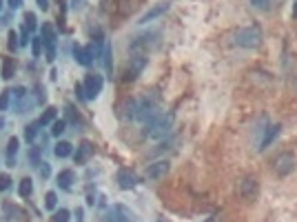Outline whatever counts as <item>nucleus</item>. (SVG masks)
Instances as JSON below:
<instances>
[{"label": "nucleus", "instance_id": "1", "mask_svg": "<svg viewBox=\"0 0 297 222\" xmlns=\"http://www.w3.org/2000/svg\"><path fill=\"white\" fill-rule=\"evenodd\" d=\"M173 127V116L171 113H157L153 120H149L144 125V136L157 140V138H164Z\"/></svg>", "mask_w": 297, "mask_h": 222}, {"label": "nucleus", "instance_id": "2", "mask_svg": "<svg viewBox=\"0 0 297 222\" xmlns=\"http://www.w3.org/2000/svg\"><path fill=\"white\" fill-rule=\"evenodd\" d=\"M262 43H264V33H262V29L257 25L244 27V29L235 33V45L242 49H257Z\"/></svg>", "mask_w": 297, "mask_h": 222}, {"label": "nucleus", "instance_id": "3", "mask_svg": "<svg viewBox=\"0 0 297 222\" xmlns=\"http://www.w3.org/2000/svg\"><path fill=\"white\" fill-rule=\"evenodd\" d=\"M295 167H297V160L291 151H284V154H280L275 160H273V174H275L277 178H286V175H291L293 171H295Z\"/></svg>", "mask_w": 297, "mask_h": 222}, {"label": "nucleus", "instance_id": "4", "mask_svg": "<svg viewBox=\"0 0 297 222\" xmlns=\"http://www.w3.org/2000/svg\"><path fill=\"white\" fill-rule=\"evenodd\" d=\"M84 98L87 100H95L100 94H102V87H105V78L100 74H87L84 76Z\"/></svg>", "mask_w": 297, "mask_h": 222}, {"label": "nucleus", "instance_id": "5", "mask_svg": "<svg viewBox=\"0 0 297 222\" xmlns=\"http://www.w3.org/2000/svg\"><path fill=\"white\" fill-rule=\"evenodd\" d=\"M240 196L244 198L246 202H255L257 196H260V180L255 175H246L240 182Z\"/></svg>", "mask_w": 297, "mask_h": 222}, {"label": "nucleus", "instance_id": "6", "mask_svg": "<svg viewBox=\"0 0 297 222\" xmlns=\"http://www.w3.org/2000/svg\"><path fill=\"white\" fill-rule=\"evenodd\" d=\"M42 45H45V51H47V60L53 63L56 60V32H53V27L49 22L42 25Z\"/></svg>", "mask_w": 297, "mask_h": 222}, {"label": "nucleus", "instance_id": "7", "mask_svg": "<svg viewBox=\"0 0 297 222\" xmlns=\"http://www.w3.org/2000/svg\"><path fill=\"white\" fill-rule=\"evenodd\" d=\"M171 169V162L169 160H157V162H151L146 167V178L149 180H162Z\"/></svg>", "mask_w": 297, "mask_h": 222}, {"label": "nucleus", "instance_id": "8", "mask_svg": "<svg viewBox=\"0 0 297 222\" xmlns=\"http://www.w3.org/2000/svg\"><path fill=\"white\" fill-rule=\"evenodd\" d=\"M138 182H140V180H138L136 171H131V169H120L118 171V187H120V189H125V191L136 189Z\"/></svg>", "mask_w": 297, "mask_h": 222}, {"label": "nucleus", "instance_id": "9", "mask_svg": "<svg viewBox=\"0 0 297 222\" xmlns=\"http://www.w3.org/2000/svg\"><path fill=\"white\" fill-rule=\"evenodd\" d=\"M169 7H171V2H169V0H162V2H157V5H153L151 9L146 11L144 16L140 18V25H146V22H153L156 20V18H160L162 14H167L169 11Z\"/></svg>", "mask_w": 297, "mask_h": 222}, {"label": "nucleus", "instance_id": "10", "mask_svg": "<svg viewBox=\"0 0 297 222\" xmlns=\"http://www.w3.org/2000/svg\"><path fill=\"white\" fill-rule=\"evenodd\" d=\"M146 63H149V60H146L144 56H133V58H131V63H129V69H126L125 80H136L138 76L142 74V69L146 67Z\"/></svg>", "mask_w": 297, "mask_h": 222}, {"label": "nucleus", "instance_id": "11", "mask_svg": "<svg viewBox=\"0 0 297 222\" xmlns=\"http://www.w3.org/2000/svg\"><path fill=\"white\" fill-rule=\"evenodd\" d=\"M107 222H131V211L122 205H113L107 213Z\"/></svg>", "mask_w": 297, "mask_h": 222}, {"label": "nucleus", "instance_id": "12", "mask_svg": "<svg viewBox=\"0 0 297 222\" xmlns=\"http://www.w3.org/2000/svg\"><path fill=\"white\" fill-rule=\"evenodd\" d=\"M94 151H95L94 144L89 143V140H82V143L78 144V151L73 154V160H76V164H84L89 158H91V156H94Z\"/></svg>", "mask_w": 297, "mask_h": 222}, {"label": "nucleus", "instance_id": "13", "mask_svg": "<svg viewBox=\"0 0 297 222\" xmlns=\"http://www.w3.org/2000/svg\"><path fill=\"white\" fill-rule=\"evenodd\" d=\"M280 131H281V125H271V127L266 129V133H264V138H262V143H260V151H266V149L271 147V143H275L277 140V136H280Z\"/></svg>", "mask_w": 297, "mask_h": 222}, {"label": "nucleus", "instance_id": "14", "mask_svg": "<svg viewBox=\"0 0 297 222\" xmlns=\"http://www.w3.org/2000/svg\"><path fill=\"white\" fill-rule=\"evenodd\" d=\"M58 187L63 191H69L73 187V182H76V174H73V169H63L60 174H58Z\"/></svg>", "mask_w": 297, "mask_h": 222}, {"label": "nucleus", "instance_id": "15", "mask_svg": "<svg viewBox=\"0 0 297 222\" xmlns=\"http://www.w3.org/2000/svg\"><path fill=\"white\" fill-rule=\"evenodd\" d=\"M18 144H20V140H18L16 136H14V138H9V144H7V167H16Z\"/></svg>", "mask_w": 297, "mask_h": 222}, {"label": "nucleus", "instance_id": "16", "mask_svg": "<svg viewBox=\"0 0 297 222\" xmlns=\"http://www.w3.org/2000/svg\"><path fill=\"white\" fill-rule=\"evenodd\" d=\"M73 60H76L80 67H89V64H91V60H89V56H87V49L80 47L78 43L73 45Z\"/></svg>", "mask_w": 297, "mask_h": 222}, {"label": "nucleus", "instance_id": "17", "mask_svg": "<svg viewBox=\"0 0 297 222\" xmlns=\"http://www.w3.org/2000/svg\"><path fill=\"white\" fill-rule=\"evenodd\" d=\"M53 120H58V109L56 107H47V109L42 111L40 116V127H47V125H53Z\"/></svg>", "mask_w": 297, "mask_h": 222}, {"label": "nucleus", "instance_id": "18", "mask_svg": "<svg viewBox=\"0 0 297 222\" xmlns=\"http://www.w3.org/2000/svg\"><path fill=\"white\" fill-rule=\"evenodd\" d=\"M53 154H56L58 158H69V156L73 154V144L67 143V140H60V143L56 144V149H53Z\"/></svg>", "mask_w": 297, "mask_h": 222}, {"label": "nucleus", "instance_id": "19", "mask_svg": "<svg viewBox=\"0 0 297 222\" xmlns=\"http://www.w3.org/2000/svg\"><path fill=\"white\" fill-rule=\"evenodd\" d=\"M2 211H5V216L11 218V220L22 218V209L18 205H14V202H2Z\"/></svg>", "mask_w": 297, "mask_h": 222}, {"label": "nucleus", "instance_id": "20", "mask_svg": "<svg viewBox=\"0 0 297 222\" xmlns=\"http://www.w3.org/2000/svg\"><path fill=\"white\" fill-rule=\"evenodd\" d=\"M14 76H16V60L7 58L5 63H2V78L9 80V78H14Z\"/></svg>", "mask_w": 297, "mask_h": 222}, {"label": "nucleus", "instance_id": "21", "mask_svg": "<svg viewBox=\"0 0 297 222\" xmlns=\"http://www.w3.org/2000/svg\"><path fill=\"white\" fill-rule=\"evenodd\" d=\"M38 131H40V122H31V125H27L25 127V140L27 143H33L38 136Z\"/></svg>", "mask_w": 297, "mask_h": 222}, {"label": "nucleus", "instance_id": "22", "mask_svg": "<svg viewBox=\"0 0 297 222\" xmlns=\"http://www.w3.org/2000/svg\"><path fill=\"white\" fill-rule=\"evenodd\" d=\"M31 191H33L31 178H22L20 180V187H18V193H20L22 198H29V196H31Z\"/></svg>", "mask_w": 297, "mask_h": 222}, {"label": "nucleus", "instance_id": "23", "mask_svg": "<svg viewBox=\"0 0 297 222\" xmlns=\"http://www.w3.org/2000/svg\"><path fill=\"white\" fill-rule=\"evenodd\" d=\"M25 27L27 32H36L38 29V18L33 11H25Z\"/></svg>", "mask_w": 297, "mask_h": 222}, {"label": "nucleus", "instance_id": "24", "mask_svg": "<svg viewBox=\"0 0 297 222\" xmlns=\"http://www.w3.org/2000/svg\"><path fill=\"white\" fill-rule=\"evenodd\" d=\"M102 58H105L107 74H111V71H113V60H111V45L109 43H105V49H102Z\"/></svg>", "mask_w": 297, "mask_h": 222}, {"label": "nucleus", "instance_id": "25", "mask_svg": "<svg viewBox=\"0 0 297 222\" xmlns=\"http://www.w3.org/2000/svg\"><path fill=\"white\" fill-rule=\"evenodd\" d=\"M64 131H67V120H53V125H51V136L60 138Z\"/></svg>", "mask_w": 297, "mask_h": 222}, {"label": "nucleus", "instance_id": "26", "mask_svg": "<svg viewBox=\"0 0 297 222\" xmlns=\"http://www.w3.org/2000/svg\"><path fill=\"white\" fill-rule=\"evenodd\" d=\"M45 206H47L49 211H56L58 209V193L56 191H49L47 196H45Z\"/></svg>", "mask_w": 297, "mask_h": 222}, {"label": "nucleus", "instance_id": "27", "mask_svg": "<svg viewBox=\"0 0 297 222\" xmlns=\"http://www.w3.org/2000/svg\"><path fill=\"white\" fill-rule=\"evenodd\" d=\"M11 105V91L5 89L2 94H0V111H7Z\"/></svg>", "mask_w": 297, "mask_h": 222}, {"label": "nucleus", "instance_id": "28", "mask_svg": "<svg viewBox=\"0 0 297 222\" xmlns=\"http://www.w3.org/2000/svg\"><path fill=\"white\" fill-rule=\"evenodd\" d=\"M42 49H45V45H42V38H31V51H33V58H40Z\"/></svg>", "mask_w": 297, "mask_h": 222}, {"label": "nucleus", "instance_id": "29", "mask_svg": "<svg viewBox=\"0 0 297 222\" xmlns=\"http://www.w3.org/2000/svg\"><path fill=\"white\" fill-rule=\"evenodd\" d=\"M71 220V213L67 211V209H56V213H53V222H69Z\"/></svg>", "mask_w": 297, "mask_h": 222}, {"label": "nucleus", "instance_id": "30", "mask_svg": "<svg viewBox=\"0 0 297 222\" xmlns=\"http://www.w3.org/2000/svg\"><path fill=\"white\" fill-rule=\"evenodd\" d=\"M29 33H31V32H27V27L22 25V27H20V40H18V45H20V47H27V45H31V36H29Z\"/></svg>", "mask_w": 297, "mask_h": 222}, {"label": "nucleus", "instance_id": "31", "mask_svg": "<svg viewBox=\"0 0 297 222\" xmlns=\"http://www.w3.org/2000/svg\"><path fill=\"white\" fill-rule=\"evenodd\" d=\"M249 2L255 7V9H260V11H268V9H271V0H249Z\"/></svg>", "mask_w": 297, "mask_h": 222}, {"label": "nucleus", "instance_id": "32", "mask_svg": "<svg viewBox=\"0 0 297 222\" xmlns=\"http://www.w3.org/2000/svg\"><path fill=\"white\" fill-rule=\"evenodd\" d=\"M29 162L33 164V167H40V149L33 147L31 151H29Z\"/></svg>", "mask_w": 297, "mask_h": 222}, {"label": "nucleus", "instance_id": "33", "mask_svg": "<svg viewBox=\"0 0 297 222\" xmlns=\"http://www.w3.org/2000/svg\"><path fill=\"white\" fill-rule=\"evenodd\" d=\"M11 187V178L7 174H0V193H2V191H7Z\"/></svg>", "mask_w": 297, "mask_h": 222}, {"label": "nucleus", "instance_id": "34", "mask_svg": "<svg viewBox=\"0 0 297 222\" xmlns=\"http://www.w3.org/2000/svg\"><path fill=\"white\" fill-rule=\"evenodd\" d=\"M36 100L38 102L47 100V94H45V87H42V85H36Z\"/></svg>", "mask_w": 297, "mask_h": 222}, {"label": "nucleus", "instance_id": "35", "mask_svg": "<svg viewBox=\"0 0 297 222\" xmlns=\"http://www.w3.org/2000/svg\"><path fill=\"white\" fill-rule=\"evenodd\" d=\"M40 175H42V178H49V175H51V164H49V162H40Z\"/></svg>", "mask_w": 297, "mask_h": 222}, {"label": "nucleus", "instance_id": "36", "mask_svg": "<svg viewBox=\"0 0 297 222\" xmlns=\"http://www.w3.org/2000/svg\"><path fill=\"white\" fill-rule=\"evenodd\" d=\"M9 47H11V51L20 47V45H18V38H16V33H14V32L9 33Z\"/></svg>", "mask_w": 297, "mask_h": 222}, {"label": "nucleus", "instance_id": "37", "mask_svg": "<svg viewBox=\"0 0 297 222\" xmlns=\"http://www.w3.org/2000/svg\"><path fill=\"white\" fill-rule=\"evenodd\" d=\"M76 95H78L80 100H87V98H84V87L82 85H76Z\"/></svg>", "mask_w": 297, "mask_h": 222}, {"label": "nucleus", "instance_id": "38", "mask_svg": "<svg viewBox=\"0 0 297 222\" xmlns=\"http://www.w3.org/2000/svg\"><path fill=\"white\" fill-rule=\"evenodd\" d=\"M7 2H9L11 9H20V5H22V0H7Z\"/></svg>", "mask_w": 297, "mask_h": 222}, {"label": "nucleus", "instance_id": "39", "mask_svg": "<svg viewBox=\"0 0 297 222\" xmlns=\"http://www.w3.org/2000/svg\"><path fill=\"white\" fill-rule=\"evenodd\" d=\"M36 2H38V7H40L42 11H45V9H49V0H36Z\"/></svg>", "mask_w": 297, "mask_h": 222}, {"label": "nucleus", "instance_id": "40", "mask_svg": "<svg viewBox=\"0 0 297 222\" xmlns=\"http://www.w3.org/2000/svg\"><path fill=\"white\" fill-rule=\"evenodd\" d=\"M76 220H78V222L84 220V211H82V209H76Z\"/></svg>", "mask_w": 297, "mask_h": 222}, {"label": "nucleus", "instance_id": "41", "mask_svg": "<svg viewBox=\"0 0 297 222\" xmlns=\"http://www.w3.org/2000/svg\"><path fill=\"white\" fill-rule=\"evenodd\" d=\"M82 2H84V0H73V9H80V7H82Z\"/></svg>", "mask_w": 297, "mask_h": 222}, {"label": "nucleus", "instance_id": "42", "mask_svg": "<svg viewBox=\"0 0 297 222\" xmlns=\"http://www.w3.org/2000/svg\"><path fill=\"white\" fill-rule=\"evenodd\" d=\"M293 18H297V2H295V9H293Z\"/></svg>", "mask_w": 297, "mask_h": 222}, {"label": "nucleus", "instance_id": "43", "mask_svg": "<svg viewBox=\"0 0 297 222\" xmlns=\"http://www.w3.org/2000/svg\"><path fill=\"white\" fill-rule=\"evenodd\" d=\"M2 127H5V120H2V118H0V129H2Z\"/></svg>", "mask_w": 297, "mask_h": 222}, {"label": "nucleus", "instance_id": "44", "mask_svg": "<svg viewBox=\"0 0 297 222\" xmlns=\"http://www.w3.org/2000/svg\"><path fill=\"white\" fill-rule=\"evenodd\" d=\"M0 9H2V0H0Z\"/></svg>", "mask_w": 297, "mask_h": 222}]
</instances>
